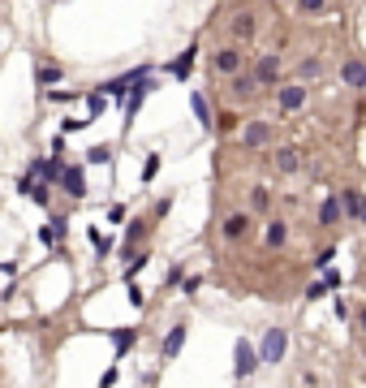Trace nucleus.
<instances>
[{
  "instance_id": "obj_46",
  "label": "nucleus",
  "mask_w": 366,
  "mask_h": 388,
  "mask_svg": "<svg viewBox=\"0 0 366 388\" xmlns=\"http://www.w3.org/2000/svg\"><path fill=\"white\" fill-rule=\"evenodd\" d=\"M332 311H336V319H349V302H345V298H336V302H332Z\"/></svg>"
},
{
  "instance_id": "obj_12",
  "label": "nucleus",
  "mask_w": 366,
  "mask_h": 388,
  "mask_svg": "<svg viewBox=\"0 0 366 388\" xmlns=\"http://www.w3.org/2000/svg\"><path fill=\"white\" fill-rule=\"evenodd\" d=\"M60 190L69 194V199H87V169L82 164H69L65 182H60Z\"/></svg>"
},
{
  "instance_id": "obj_17",
  "label": "nucleus",
  "mask_w": 366,
  "mask_h": 388,
  "mask_svg": "<svg viewBox=\"0 0 366 388\" xmlns=\"http://www.w3.org/2000/svg\"><path fill=\"white\" fill-rule=\"evenodd\" d=\"M276 100H280V108H284V112H297L301 104H306V87H301V83H289V87H280Z\"/></svg>"
},
{
  "instance_id": "obj_14",
  "label": "nucleus",
  "mask_w": 366,
  "mask_h": 388,
  "mask_svg": "<svg viewBox=\"0 0 366 388\" xmlns=\"http://www.w3.org/2000/svg\"><path fill=\"white\" fill-rule=\"evenodd\" d=\"M185 323H172V328H168V336H164V341H160V354H164V358H177V354L185 349Z\"/></svg>"
},
{
  "instance_id": "obj_1",
  "label": "nucleus",
  "mask_w": 366,
  "mask_h": 388,
  "mask_svg": "<svg viewBox=\"0 0 366 388\" xmlns=\"http://www.w3.org/2000/svg\"><path fill=\"white\" fill-rule=\"evenodd\" d=\"M259 367H263V358H259V345H254V341H246V336H237V345H233V376H237V380H250Z\"/></svg>"
},
{
  "instance_id": "obj_40",
  "label": "nucleus",
  "mask_w": 366,
  "mask_h": 388,
  "mask_svg": "<svg viewBox=\"0 0 366 388\" xmlns=\"http://www.w3.org/2000/svg\"><path fill=\"white\" fill-rule=\"evenodd\" d=\"M39 241H43V246H56L60 237H56V229H52V224H43V229H39Z\"/></svg>"
},
{
  "instance_id": "obj_21",
  "label": "nucleus",
  "mask_w": 366,
  "mask_h": 388,
  "mask_svg": "<svg viewBox=\"0 0 366 388\" xmlns=\"http://www.w3.org/2000/svg\"><path fill=\"white\" fill-rule=\"evenodd\" d=\"M229 91L237 95V100H250V95H254V91H259V78H254V74L246 69V74H237V78H233V83H229Z\"/></svg>"
},
{
  "instance_id": "obj_37",
  "label": "nucleus",
  "mask_w": 366,
  "mask_h": 388,
  "mask_svg": "<svg viewBox=\"0 0 366 388\" xmlns=\"http://www.w3.org/2000/svg\"><path fill=\"white\" fill-rule=\"evenodd\" d=\"M78 95H87V91H47V100H56V104H69V100H78Z\"/></svg>"
},
{
  "instance_id": "obj_23",
  "label": "nucleus",
  "mask_w": 366,
  "mask_h": 388,
  "mask_svg": "<svg viewBox=\"0 0 366 388\" xmlns=\"http://www.w3.org/2000/svg\"><path fill=\"white\" fill-rule=\"evenodd\" d=\"M82 100H87V121H100L104 108H108V95H104V91H87Z\"/></svg>"
},
{
  "instance_id": "obj_38",
  "label": "nucleus",
  "mask_w": 366,
  "mask_h": 388,
  "mask_svg": "<svg viewBox=\"0 0 366 388\" xmlns=\"http://www.w3.org/2000/svg\"><path fill=\"white\" fill-rule=\"evenodd\" d=\"M47 224H52V229H56V237H60V241H65V237H69V220H65V216H52V220H47Z\"/></svg>"
},
{
  "instance_id": "obj_42",
  "label": "nucleus",
  "mask_w": 366,
  "mask_h": 388,
  "mask_svg": "<svg viewBox=\"0 0 366 388\" xmlns=\"http://www.w3.org/2000/svg\"><path fill=\"white\" fill-rule=\"evenodd\" d=\"M142 302H147V294H142L138 285H130V306H138V311H142Z\"/></svg>"
},
{
  "instance_id": "obj_31",
  "label": "nucleus",
  "mask_w": 366,
  "mask_h": 388,
  "mask_svg": "<svg viewBox=\"0 0 366 388\" xmlns=\"http://www.w3.org/2000/svg\"><path fill=\"white\" fill-rule=\"evenodd\" d=\"M332 259H336V250H332V246H323L319 255H314V263H310V268H314V272H319V277H323V272L332 268Z\"/></svg>"
},
{
  "instance_id": "obj_26",
  "label": "nucleus",
  "mask_w": 366,
  "mask_h": 388,
  "mask_svg": "<svg viewBox=\"0 0 366 388\" xmlns=\"http://www.w3.org/2000/svg\"><path fill=\"white\" fill-rule=\"evenodd\" d=\"M185 281H190V272H185V263H172V268L164 272V285H168V289H185Z\"/></svg>"
},
{
  "instance_id": "obj_6",
  "label": "nucleus",
  "mask_w": 366,
  "mask_h": 388,
  "mask_svg": "<svg viewBox=\"0 0 366 388\" xmlns=\"http://www.w3.org/2000/svg\"><path fill=\"white\" fill-rule=\"evenodd\" d=\"M336 194H341L345 220H358V224H366V194H362L358 186H345V190H336Z\"/></svg>"
},
{
  "instance_id": "obj_29",
  "label": "nucleus",
  "mask_w": 366,
  "mask_h": 388,
  "mask_svg": "<svg viewBox=\"0 0 366 388\" xmlns=\"http://www.w3.org/2000/svg\"><path fill=\"white\" fill-rule=\"evenodd\" d=\"M297 74H301V78H319V74H323V61H319V56H306V61L297 65Z\"/></svg>"
},
{
  "instance_id": "obj_3",
  "label": "nucleus",
  "mask_w": 366,
  "mask_h": 388,
  "mask_svg": "<svg viewBox=\"0 0 366 388\" xmlns=\"http://www.w3.org/2000/svg\"><path fill=\"white\" fill-rule=\"evenodd\" d=\"M284 349H289V332H284V328H267V332H263V341H259V358H263V367L280 363V358H284Z\"/></svg>"
},
{
  "instance_id": "obj_11",
  "label": "nucleus",
  "mask_w": 366,
  "mask_h": 388,
  "mask_svg": "<svg viewBox=\"0 0 366 388\" xmlns=\"http://www.w3.org/2000/svg\"><path fill=\"white\" fill-rule=\"evenodd\" d=\"M341 83L354 87V91H366V61H362V56H349V61L341 65Z\"/></svg>"
},
{
  "instance_id": "obj_32",
  "label": "nucleus",
  "mask_w": 366,
  "mask_h": 388,
  "mask_svg": "<svg viewBox=\"0 0 366 388\" xmlns=\"http://www.w3.org/2000/svg\"><path fill=\"white\" fill-rule=\"evenodd\" d=\"M87 125H91L87 117H65V121H60V134L69 138V134H78V129H87Z\"/></svg>"
},
{
  "instance_id": "obj_27",
  "label": "nucleus",
  "mask_w": 366,
  "mask_h": 388,
  "mask_svg": "<svg viewBox=\"0 0 366 388\" xmlns=\"http://www.w3.org/2000/svg\"><path fill=\"white\" fill-rule=\"evenodd\" d=\"M250 207H254V212H267V207H272V190H267V186H254L250 190Z\"/></svg>"
},
{
  "instance_id": "obj_47",
  "label": "nucleus",
  "mask_w": 366,
  "mask_h": 388,
  "mask_svg": "<svg viewBox=\"0 0 366 388\" xmlns=\"http://www.w3.org/2000/svg\"><path fill=\"white\" fill-rule=\"evenodd\" d=\"M358 332L366 336V306H362V311H358Z\"/></svg>"
},
{
  "instance_id": "obj_36",
  "label": "nucleus",
  "mask_w": 366,
  "mask_h": 388,
  "mask_svg": "<svg viewBox=\"0 0 366 388\" xmlns=\"http://www.w3.org/2000/svg\"><path fill=\"white\" fill-rule=\"evenodd\" d=\"M323 294H332V289H328L323 281H310V285H306V298H310V302H319Z\"/></svg>"
},
{
  "instance_id": "obj_34",
  "label": "nucleus",
  "mask_w": 366,
  "mask_h": 388,
  "mask_svg": "<svg viewBox=\"0 0 366 388\" xmlns=\"http://www.w3.org/2000/svg\"><path fill=\"white\" fill-rule=\"evenodd\" d=\"M155 173H160V155H147V164H142V182H155Z\"/></svg>"
},
{
  "instance_id": "obj_20",
  "label": "nucleus",
  "mask_w": 366,
  "mask_h": 388,
  "mask_svg": "<svg viewBox=\"0 0 366 388\" xmlns=\"http://www.w3.org/2000/svg\"><path fill=\"white\" fill-rule=\"evenodd\" d=\"M297 169H301V151H297V147H276V173L289 177V173H297Z\"/></svg>"
},
{
  "instance_id": "obj_33",
  "label": "nucleus",
  "mask_w": 366,
  "mask_h": 388,
  "mask_svg": "<svg viewBox=\"0 0 366 388\" xmlns=\"http://www.w3.org/2000/svg\"><path fill=\"white\" fill-rule=\"evenodd\" d=\"M319 281H323V285L332 289V294H336V289L345 285V277H341V272H336V268H328V272H323V277H319Z\"/></svg>"
},
{
  "instance_id": "obj_13",
  "label": "nucleus",
  "mask_w": 366,
  "mask_h": 388,
  "mask_svg": "<svg viewBox=\"0 0 366 388\" xmlns=\"http://www.w3.org/2000/svg\"><path fill=\"white\" fill-rule=\"evenodd\" d=\"M142 237H147V220H130V229H125V250H121V259H125V268H130L134 263V246H138V241Z\"/></svg>"
},
{
  "instance_id": "obj_18",
  "label": "nucleus",
  "mask_w": 366,
  "mask_h": 388,
  "mask_svg": "<svg viewBox=\"0 0 366 388\" xmlns=\"http://www.w3.org/2000/svg\"><path fill=\"white\" fill-rule=\"evenodd\" d=\"M108 341H113L117 358H125V354H130V349L138 345V332H134V328H113V332H108Z\"/></svg>"
},
{
  "instance_id": "obj_19",
  "label": "nucleus",
  "mask_w": 366,
  "mask_h": 388,
  "mask_svg": "<svg viewBox=\"0 0 366 388\" xmlns=\"http://www.w3.org/2000/svg\"><path fill=\"white\" fill-rule=\"evenodd\" d=\"M190 112L198 117V125H203V129L216 121V112H211V104H207V95H203V91H190Z\"/></svg>"
},
{
  "instance_id": "obj_16",
  "label": "nucleus",
  "mask_w": 366,
  "mask_h": 388,
  "mask_svg": "<svg viewBox=\"0 0 366 388\" xmlns=\"http://www.w3.org/2000/svg\"><path fill=\"white\" fill-rule=\"evenodd\" d=\"M263 241H267V246H272V250H280L284 241H289V224H284L280 216H272V220L263 224Z\"/></svg>"
},
{
  "instance_id": "obj_9",
  "label": "nucleus",
  "mask_w": 366,
  "mask_h": 388,
  "mask_svg": "<svg viewBox=\"0 0 366 388\" xmlns=\"http://www.w3.org/2000/svg\"><path fill=\"white\" fill-rule=\"evenodd\" d=\"M267 142H272V125H267V121H250L242 129V147L246 151H259V147H267Z\"/></svg>"
},
{
  "instance_id": "obj_41",
  "label": "nucleus",
  "mask_w": 366,
  "mask_h": 388,
  "mask_svg": "<svg viewBox=\"0 0 366 388\" xmlns=\"http://www.w3.org/2000/svg\"><path fill=\"white\" fill-rule=\"evenodd\" d=\"M297 13H323V0H301Z\"/></svg>"
},
{
  "instance_id": "obj_43",
  "label": "nucleus",
  "mask_w": 366,
  "mask_h": 388,
  "mask_svg": "<svg viewBox=\"0 0 366 388\" xmlns=\"http://www.w3.org/2000/svg\"><path fill=\"white\" fill-rule=\"evenodd\" d=\"M198 289H203V281H198V277H190V281H185V289H181V294H185V298H194V294H198Z\"/></svg>"
},
{
  "instance_id": "obj_44",
  "label": "nucleus",
  "mask_w": 366,
  "mask_h": 388,
  "mask_svg": "<svg viewBox=\"0 0 366 388\" xmlns=\"http://www.w3.org/2000/svg\"><path fill=\"white\" fill-rule=\"evenodd\" d=\"M113 384H117V367H108L104 376H100V388H113Z\"/></svg>"
},
{
  "instance_id": "obj_24",
  "label": "nucleus",
  "mask_w": 366,
  "mask_h": 388,
  "mask_svg": "<svg viewBox=\"0 0 366 388\" xmlns=\"http://www.w3.org/2000/svg\"><path fill=\"white\" fill-rule=\"evenodd\" d=\"M87 241H91V250L100 255V259H108V255H113V237H108V233H100V229H87Z\"/></svg>"
},
{
  "instance_id": "obj_35",
  "label": "nucleus",
  "mask_w": 366,
  "mask_h": 388,
  "mask_svg": "<svg viewBox=\"0 0 366 388\" xmlns=\"http://www.w3.org/2000/svg\"><path fill=\"white\" fill-rule=\"evenodd\" d=\"M168 212H172V194H164V199H160V203L151 207V216H155V220H164Z\"/></svg>"
},
{
  "instance_id": "obj_10",
  "label": "nucleus",
  "mask_w": 366,
  "mask_h": 388,
  "mask_svg": "<svg viewBox=\"0 0 366 388\" xmlns=\"http://www.w3.org/2000/svg\"><path fill=\"white\" fill-rule=\"evenodd\" d=\"M250 224H254L250 212H229V216H225V229H220V233H225L229 241H242V237H250Z\"/></svg>"
},
{
  "instance_id": "obj_45",
  "label": "nucleus",
  "mask_w": 366,
  "mask_h": 388,
  "mask_svg": "<svg viewBox=\"0 0 366 388\" xmlns=\"http://www.w3.org/2000/svg\"><path fill=\"white\" fill-rule=\"evenodd\" d=\"M108 220L121 224V220H125V207H121V203H113V207H108Z\"/></svg>"
},
{
  "instance_id": "obj_28",
  "label": "nucleus",
  "mask_w": 366,
  "mask_h": 388,
  "mask_svg": "<svg viewBox=\"0 0 366 388\" xmlns=\"http://www.w3.org/2000/svg\"><path fill=\"white\" fill-rule=\"evenodd\" d=\"M108 160H113V147H108V142H95L87 151V164H108Z\"/></svg>"
},
{
  "instance_id": "obj_5",
  "label": "nucleus",
  "mask_w": 366,
  "mask_h": 388,
  "mask_svg": "<svg viewBox=\"0 0 366 388\" xmlns=\"http://www.w3.org/2000/svg\"><path fill=\"white\" fill-rule=\"evenodd\" d=\"M18 194H22V199H30L35 207H52V186L35 182L30 173H22V177H18Z\"/></svg>"
},
{
  "instance_id": "obj_8",
  "label": "nucleus",
  "mask_w": 366,
  "mask_h": 388,
  "mask_svg": "<svg viewBox=\"0 0 366 388\" xmlns=\"http://www.w3.org/2000/svg\"><path fill=\"white\" fill-rule=\"evenodd\" d=\"M194 56H198V43H190L177 61H168V65H164V74L172 78V83H185V78H190V69H194Z\"/></svg>"
},
{
  "instance_id": "obj_4",
  "label": "nucleus",
  "mask_w": 366,
  "mask_h": 388,
  "mask_svg": "<svg viewBox=\"0 0 366 388\" xmlns=\"http://www.w3.org/2000/svg\"><path fill=\"white\" fill-rule=\"evenodd\" d=\"M250 74L259 78V87H276L280 83V56L276 52H259L254 65H250Z\"/></svg>"
},
{
  "instance_id": "obj_7",
  "label": "nucleus",
  "mask_w": 366,
  "mask_h": 388,
  "mask_svg": "<svg viewBox=\"0 0 366 388\" xmlns=\"http://www.w3.org/2000/svg\"><path fill=\"white\" fill-rule=\"evenodd\" d=\"M242 61H246V56H242V47H233V43H229V47H220V52L211 56V65H216V69L225 74V78L246 74V65H242Z\"/></svg>"
},
{
  "instance_id": "obj_30",
  "label": "nucleus",
  "mask_w": 366,
  "mask_h": 388,
  "mask_svg": "<svg viewBox=\"0 0 366 388\" xmlns=\"http://www.w3.org/2000/svg\"><path fill=\"white\" fill-rule=\"evenodd\" d=\"M147 263H151V255H147V250H138V259H134L130 268H125V285H134V277H138V272L147 268Z\"/></svg>"
},
{
  "instance_id": "obj_25",
  "label": "nucleus",
  "mask_w": 366,
  "mask_h": 388,
  "mask_svg": "<svg viewBox=\"0 0 366 388\" xmlns=\"http://www.w3.org/2000/svg\"><path fill=\"white\" fill-rule=\"evenodd\" d=\"M229 26H233V35H237V39H250V35H254V13H237Z\"/></svg>"
},
{
  "instance_id": "obj_39",
  "label": "nucleus",
  "mask_w": 366,
  "mask_h": 388,
  "mask_svg": "<svg viewBox=\"0 0 366 388\" xmlns=\"http://www.w3.org/2000/svg\"><path fill=\"white\" fill-rule=\"evenodd\" d=\"M216 121H220V125H216V129H220V134H229V129H237V117H233V112H220V117H216Z\"/></svg>"
},
{
  "instance_id": "obj_15",
  "label": "nucleus",
  "mask_w": 366,
  "mask_h": 388,
  "mask_svg": "<svg viewBox=\"0 0 366 388\" xmlns=\"http://www.w3.org/2000/svg\"><path fill=\"white\" fill-rule=\"evenodd\" d=\"M345 220V207H341V194H328V199L319 203V224L323 229H332V224Z\"/></svg>"
},
{
  "instance_id": "obj_2",
  "label": "nucleus",
  "mask_w": 366,
  "mask_h": 388,
  "mask_svg": "<svg viewBox=\"0 0 366 388\" xmlns=\"http://www.w3.org/2000/svg\"><path fill=\"white\" fill-rule=\"evenodd\" d=\"M35 182H43V186H60L65 182V173H69V164L60 155H43V160H30V169H26Z\"/></svg>"
},
{
  "instance_id": "obj_22",
  "label": "nucleus",
  "mask_w": 366,
  "mask_h": 388,
  "mask_svg": "<svg viewBox=\"0 0 366 388\" xmlns=\"http://www.w3.org/2000/svg\"><path fill=\"white\" fill-rule=\"evenodd\" d=\"M60 78H65V69H60V65H47V61L35 65V83H39V87H56Z\"/></svg>"
}]
</instances>
